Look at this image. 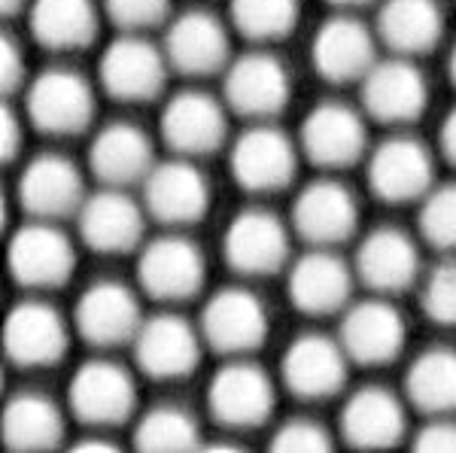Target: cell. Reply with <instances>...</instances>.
I'll return each instance as SVG.
<instances>
[{
    "instance_id": "cell-1",
    "label": "cell",
    "mask_w": 456,
    "mask_h": 453,
    "mask_svg": "<svg viewBox=\"0 0 456 453\" xmlns=\"http://www.w3.org/2000/svg\"><path fill=\"white\" fill-rule=\"evenodd\" d=\"M28 122L49 137H73L88 131L94 119V89L77 70L53 68L28 85L25 94Z\"/></svg>"
},
{
    "instance_id": "cell-2",
    "label": "cell",
    "mask_w": 456,
    "mask_h": 453,
    "mask_svg": "<svg viewBox=\"0 0 456 453\" xmlns=\"http://www.w3.org/2000/svg\"><path fill=\"white\" fill-rule=\"evenodd\" d=\"M6 265L21 289H61L77 268V250H73V240L55 222L31 219L10 238Z\"/></svg>"
},
{
    "instance_id": "cell-3",
    "label": "cell",
    "mask_w": 456,
    "mask_h": 453,
    "mask_svg": "<svg viewBox=\"0 0 456 453\" xmlns=\"http://www.w3.org/2000/svg\"><path fill=\"white\" fill-rule=\"evenodd\" d=\"M68 408L77 423L92 429H113L134 417L137 386L122 365L92 360L77 368L68 386Z\"/></svg>"
},
{
    "instance_id": "cell-4",
    "label": "cell",
    "mask_w": 456,
    "mask_h": 453,
    "mask_svg": "<svg viewBox=\"0 0 456 453\" xmlns=\"http://www.w3.org/2000/svg\"><path fill=\"white\" fill-rule=\"evenodd\" d=\"M201 338L219 356L244 360L268 338V308L253 289L225 287L204 304Z\"/></svg>"
},
{
    "instance_id": "cell-5",
    "label": "cell",
    "mask_w": 456,
    "mask_h": 453,
    "mask_svg": "<svg viewBox=\"0 0 456 453\" xmlns=\"http://www.w3.org/2000/svg\"><path fill=\"white\" fill-rule=\"evenodd\" d=\"M232 177L244 192L274 195L292 182L298 171V146L281 128L256 122L234 141L228 156Z\"/></svg>"
},
{
    "instance_id": "cell-6",
    "label": "cell",
    "mask_w": 456,
    "mask_h": 453,
    "mask_svg": "<svg viewBox=\"0 0 456 453\" xmlns=\"http://www.w3.org/2000/svg\"><path fill=\"white\" fill-rule=\"evenodd\" d=\"M167 70L171 64L165 58V49L152 46L143 34H122L101 55L98 79L101 89L113 101L146 104V101H156L165 89Z\"/></svg>"
},
{
    "instance_id": "cell-7",
    "label": "cell",
    "mask_w": 456,
    "mask_h": 453,
    "mask_svg": "<svg viewBox=\"0 0 456 453\" xmlns=\"http://www.w3.org/2000/svg\"><path fill=\"white\" fill-rule=\"evenodd\" d=\"M274 384L259 365L247 360H232L213 375L208 390L210 417L223 429L247 433L259 429L274 414Z\"/></svg>"
},
{
    "instance_id": "cell-8",
    "label": "cell",
    "mask_w": 456,
    "mask_h": 453,
    "mask_svg": "<svg viewBox=\"0 0 456 453\" xmlns=\"http://www.w3.org/2000/svg\"><path fill=\"white\" fill-rule=\"evenodd\" d=\"M204 277H208V265H204L201 247L183 235L156 238L141 250L137 283L156 302H189L204 289Z\"/></svg>"
},
{
    "instance_id": "cell-9",
    "label": "cell",
    "mask_w": 456,
    "mask_h": 453,
    "mask_svg": "<svg viewBox=\"0 0 456 453\" xmlns=\"http://www.w3.org/2000/svg\"><path fill=\"white\" fill-rule=\"evenodd\" d=\"M369 131L362 113L341 101H322L305 116L298 134V150L322 171H344L365 156Z\"/></svg>"
},
{
    "instance_id": "cell-10",
    "label": "cell",
    "mask_w": 456,
    "mask_h": 453,
    "mask_svg": "<svg viewBox=\"0 0 456 453\" xmlns=\"http://www.w3.org/2000/svg\"><path fill=\"white\" fill-rule=\"evenodd\" d=\"M210 207V182L195 158L176 156L171 162H156L143 180V210L161 225L183 229L201 222Z\"/></svg>"
},
{
    "instance_id": "cell-11",
    "label": "cell",
    "mask_w": 456,
    "mask_h": 453,
    "mask_svg": "<svg viewBox=\"0 0 456 453\" xmlns=\"http://www.w3.org/2000/svg\"><path fill=\"white\" fill-rule=\"evenodd\" d=\"M338 341L350 362L378 368V365H389L402 356L408 326H404L399 308L387 302V295L365 298V302L344 308Z\"/></svg>"
},
{
    "instance_id": "cell-12",
    "label": "cell",
    "mask_w": 456,
    "mask_h": 453,
    "mask_svg": "<svg viewBox=\"0 0 456 453\" xmlns=\"http://www.w3.org/2000/svg\"><path fill=\"white\" fill-rule=\"evenodd\" d=\"M225 107L253 122H268L283 113L292 94V79L283 61L271 53H247L225 68Z\"/></svg>"
},
{
    "instance_id": "cell-13",
    "label": "cell",
    "mask_w": 456,
    "mask_h": 453,
    "mask_svg": "<svg viewBox=\"0 0 456 453\" xmlns=\"http://www.w3.org/2000/svg\"><path fill=\"white\" fill-rule=\"evenodd\" d=\"M143 311L137 295L125 283L98 280L92 283L77 302L73 326L86 344L98 350H113L134 344L137 332L143 326Z\"/></svg>"
},
{
    "instance_id": "cell-14",
    "label": "cell",
    "mask_w": 456,
    "mask_h": 453,
    "mask_svg": "<svg viewBox=\"0 0 456 453\" xmlns=\"http://www.w3.org/2000/svg\"><path fill=\"white\" fill-rule=\"evenodd\" d=\"M223 255L234 274L271 277L289 262V231L271 210H240L225 229Z\"/></svg>"
},
{
    "instance_id": "cell-15",
    "label": "cell",
    "mask_w": 456,
    "mask_h": 453,
    "mask_svg": "<svg viewBox=\"0 0 456 453\" xmlns=\"http://www.w3.org/2000/svg\"><path fill=\"white\" fill-rule=\"evenodd\" d=\"M201 328L180 313H156L146 317L134 338V362L152 381H183L201 362Z\"/></svg>"
},
{
    "instance_id": "cell-16",
    "label": "cell",
    "mask_w": 456,
    "mask_h": 453,
    "mask_svg": "<svg viewBox=\"0 0 456 453\" xmlns=\"http://www.w3.org/2000/svg\"><path fill=\"white\" fill-rule=\"evenodd\" d=\"M429 104V85L414 58L393 55L374 61L362 79V107L380 125H408L423 116Z\"/></svg>"
},
{
    "instance_id": "cell-17",
    "label": "cell",
    "mask_w": 456,
    "mask_h": 453,
    "mask_svg": "<svg viewBox=\"0 0 456 453\" xmlns=\"http://www.w3.org/2000/svg\"><path fill=\"white\" fill-rule=\"evenodd\" d=\"M350 360L344 353L341 341L329 335H298L283 353L281 375L283 386L301 401L332 399L347 384Z\"/></svg>"
},
{
    "instance_id": "cell-18",
    "label": "cell",
    "mask_w": 456,
    "mask_h": 453,
    "mask_svg": "<svg viewBox=\"0 0 456 453\" xmlns=\"http://www.w3.org/2000/svg\"><path fill=\"white\" fill-rule=\"evenodd\" d=\"M432 186L436 162L414 137H389L369 156V189L384 204L423 201Z\"/></svg>"
},
{
    "instance_id": "cell-19",
    "label": "cell",
    "mask_w": 456,
    "mask_h": 453,
    "mask_svg": "<svg viewBox=\"0 0 456 453\" xmlns=\"http://www.w3.org/2000/svg\"><path fill=\"white\" fill-rule=\"evenodd\" d=\"M16 198L31 219L58 222V219L77 216L88 195L77 165L58 152H46L25 165L16 186Z\"/></svg>"
},
{
    "instance_id": "cell-20",
    "label": "cell",
    "mask_w": 456,
    "mask_h": 453,
    "mask_svg": "<svg viewBox=\"0 0 456 453\" xmlns=\"http://www.w3.org/2000/svg\"><path fill=\"white\" fill-rule=\"evenodd\" d=\"M68 344L61 313L40 298L19 302L4 323V350L16 368H53L64 360Z\"/></svg>"
},
{
    "instance_id": "cell-21",
    "label": "cell",
    "mask_w": 456,
    "mask_h": 453,
    "mask_svg": "<svg viewBox=\"0 0 456 453\" xmlns=\"http://www.w3.org/2000/svg\"><path fill=\"white\" fill-rule=\"evenodd\" d=\"M356 271L332 253V247H314L289 268V292L292 308L305 317H332L350 304V292Z\"/></svg>"
},
{
    "instance_id": "cell-22",
    "label": "cell",
    "mask_w": 456,
    "mask_h": 453,
    "mask_svg": "<svg viewBox=\"0 0 456 453\" xmlns=\"http://www.w3.org/2000/svg\"><path fill=\"white\" fill-rule=\"evenodd\" d=\"M378 40L369 28L350 12L326 19L314 34L311 43V64L326 83L350 85L362 83L365 73L378 61Z\"/></svg>"
},
{
    "instance_id": "cell-23",
    "label": "cell",
    "mask_w": 456,
    "mask_h": 453,
    "mask_svg": "<svg viewBox=\"0 0 456 453\" xmlns=\"http://www.w3.org/2000/svg\"><path fill=\"white\" fill-rule=\"evenodd\" d=\"M292 229L311 247H335L356 235L359 201L344 182L316 180L298 192L292 204Z\"/></svg>"
},
{
    "instance_id": "cell-24",
    "label": "cell",
    "mask_w": 456,
    "mask_h": 453,
    "mask_svg": "<svg viewBox=\"0 0 456 453\" xmlns=\"http://www.w3.org/2000/svg\"><path fill=\"white\" fill-rule=\"evenodd\" d=\"M146 210L125 189L104 186L101 192L88 195L79 207V238L88 250L101 255H125L134 253L143 240Z\"/></svg>"
},
{
    "instance_id": "cell-25",
    "label": "cell",
    "mask_w": 456,
    "mask_h": 453,
    "mask_svg": "<svg viewBox=\"0 0 456 453\" xmlns=\"http://www.w3.org/2000/svg\"><path fill=\"white\" fill-rule=\"evenodd\" d=\"M225 107L208 92H176L161 109V137L174 156H210L225 143Z\"/></svg>"
},
{
    "instance_id": "cell-26",
    "label": "cell",
    "mask_w": 456,
    "mask_h": 453,
    "mask_svg": "<svg viewBox=\"0 0 456 453\" xmlns=\"http://www.w3.org/2000/svg\"><path fill=\"white\" fill-rule=\"evenodd\" d=\"M356 280L374 295H399L408 287H414L420 274V250L414 238L404 235L402 229H374L362 238L356 253Z\"/></svg>"
},
{
    "instance_id": "cell-27",
    "label": "cell",
    "mask_w": 456,
    "mask_h": 453,
    "mask_svg": "<svg viewBox=\"0 0 456 453\" xmlns=\"http://www.w3.org/2000/svg\"><path fill=\"white\" fill-rule=\"evenodd\" d=\"M165 58L183 77H210L228 64V31L216 16L192 10L176 16L165 34Z\"/></svg>"
},
{
    "instance_id": "cell-28",
    "label": "cell",
    "mask_w": 456,
    "mask_h": 453,
    "mask_svg": "<svg viewBox=\"0 0 456 453\" xmlns=\"http://www.w3.org/2000/svg\"><path fill=\"white\" fill-rule=\"evenodd\" d=\"M408 433L404 401L387 386H362L341 411V435L356 450L395 448Z\"/></svg>"
},
{
    "instance_id": "cell-29",
    "label": "cell",
    "mask_w": 456,
    "mask_h": 453,
    "mask_svg": "<svg viewBox=\"0 0 456 453\" xmlns=\"http://www.w3.org/2000/svg\"><path fill=\"white\" fill-rule=\"evenodd\" d=\"M88 167L110 189H128L137 182L143 186V180L156 167V152H152L146 131L131 122H113L94 134L92 150H88Z\"/></svg>"
},
{
    "instance_id": "cell-30",
    "label": "cell",
    "mask_w": 456,
    "mask_h": 453,
    "mask_svg": "<svg viewBox=\"0 0 456 453\" xmlns=\"http://www.w3.org/2000/svg\"><path fill=\"white\" fill-rule=\"evenodd\" d=\"M444 34V12L438 0H384L378 36L393 55L417 58L438 46Z\"/></svg>"
},
{
    "instance_id": "cell-31",
    "label": "cell",
    "mask_w": 456,
    "mask_h": 453,
    "mask_svg": "<svg viewBox=\"0 0 456 453\" xmlns=\"http://www.w3.org/2000/svg\"><path fill=\"white\" fill-rule=\"evenodd\" d=\"M31 34L43 49L79 53L98 36V10L92 0H31Z\"/></svg>"
},
{
    "instance_id": "cell-32",
    "label": "cell",
    "mask_w": 456,
    "mask_h": 453,
    "mask_svg": "<svg viewBox=\"0 0 456 453\" xmlns=\"http://www.w3.org/2000/svg\"><path fill=\"white\" fill-rule=\"evenodd\" d=\"M0 433L10 450H53L64 438V414L43 392H19L6 401Z\"/></svg>"
},
{
    "instance_id": "cell-33",
    "label": "cell",
    "mask_w": 456,
    "mask_h": 453,
    "mask_svg": "<svg viewBox=\"0 0 456 453\" xmlns=\"http://www.w3.org/2000/svg\"><path fill=\"white\" fill-rule=\"evenodd\" d=\"M404 399L426 417L456 414V350H423L404 375Z\"/></svg>"
},
{
    "instance_id": "cell-34",
    "label": "cell",
    "mask_w": 456,
    "mask_h": 453,
    "mask_svg": "<svg viewBox=\"0 0 456 453\" xmlns=\"http://www.w3.org/2000/svg\"><path fill=\"white\" fill-rule=\"evenodd\" d=\"M201 429L198 420L180 405H156L137 420L134 448L146 453H183L195 450Z\"/></svg>"
},
{
    "instance_id": "cell-35",
    "label": "cell",
    "mask_w": 456,
    "mask_h": 453,
    "mask_svg": "<svg viewBox=\"0 0 456 453\" xmlns=\"http://www.w3.org/2000/svg\"><path fill=\"white\" fill-rule=\"evenodd\" d=\"M232 25L253 43H277L298 25V0H232Z\"/></svg>"
},
{
    "instance_id": "cell-36",
    "label": "cell",
    "mask_w": 456,
    "mask_h": 453,
    "mask_svg": "<svg viewBox=\"0 0 456 453\" xmlns=\"http://www.w3.org/2000/svg\"><path fill=\"white\" fill-rule=\"evenodd\" d=\"M420 235L436 250L456 255V182L432 186L420 201Z\"/></svg>"
},
{
    "instance_id": "cell-37",
    "label": "cell",
    "mask_w": 456,
    "mask_h": 453,
    "mask_svg": "<svg viewBox=\"0 0 456 453\" xmlns=\"http://www.w3.org/2000/svg\"><path fill=\"white\" fill-rule=\"evenodd\" d=\"M423 313L432 323L456 328V259L441 262L423 287Z\"/></svg>"
},
{
    "instance_id": "cell-38",
    "label": "cell",
    "mask_w": 456,
    "mask_h": 453,
    "mask_svg": "<svg viewBox=\"0 0 456 453\" xmlns=\"http://www.w3.org/2000/svg\"><path fill=\"white\" fill-rule=\"evenodd\" d=\"M104 12L122 34H143L167 19L171 0H104Z\"/></svg>"
},
{
    "instance_id": "cell-39",
    "label": "cell",
    "mask_w": 456,
    "mask_h": 453,
    "mask_svg": "<svg viewBox=\"0 0 456 453\" xmlns=\"http://www.w3.org/2000/svg\"><path fill=\"white\" fill-rule=\"evenodd\" d=\"M271 450L322 453V450H332V438H329V433L316 420L296 417V420H286L283 426L277 429L274 438H271Z\"/></svg>"
},
{
    "instance_id": "cell-40",
    "label": "cell",
    "mask_w": 456,
    "mask_h": 453,
    "mask_svg": "<svg viewBox=\"0 0 456 453\" xmlns=\"http://www.w3.org/2000/svg\"><path fill=\"white\" fill-rule=\"evenodd\" d=\"M414 450L420 453H456V420L429 417V423L414 435Z\"/></svg>"
},
{
    "instance_id": "cell-41",
    "label": "cell",
    "mask_w": 456,
    "mask_h": 453,
    "mask_svg": "<svg viewBox=\"0 0 456 453\" xmlns=\"http://www.w3.org/2000/svg\"><path fill=\"white\" fill-rule=\"evenodd\" d=\"M0 83H4V92H16L21 83H25V55H21L19 43H12L10 36H4V55H0Z\"/></svg>"
},
{
    "instance_id": "cell-42",
    "label": "cell",
    "mask_w": 456,
    "mask_h": 453,
    "mask_svg": "<svg viewBox=\"0 0 456 453\" xmlns=\"http://www.w3.org/2000/svg\"><path fill=\"white\" fill-rule=\"evenodd\" d=\"M21 150V119L4 107V162H12Z\"/></svg>"
},
{
    "instance_id": "cell-43",
    "label": "cell",
    "mask_w": 456,
    "mask_h": 453,
    "mask_svg": "<svg viewBox=\"0 0 456 453\" xmlns=\"http://www.w3.org/2000/svg\"><path fill=\"white\" fill-rule=\"evenodd\" d=\"M438 146H441V152H444L447 162L456 167V107L444 116V125H441V134H438Z\"/></svg>"
},
{
    "instance_id": "cell-44",
    "label": "cell",
    "mask_w": 456,
    "mask_h": 453,
    "mask_svg": "<svg viewBox=\"0 0 456 453\" xmlns=\"http://www.w3.org/2000/svg\"><path fill=\"white\" fill-rule=\"evenodd\" d=\"M77 450H107V453H113L116 444L113 441H101V435H88L86 441L77 444Z\"/></svg>"
},
{
    "instance_id": "cell-45",
    "label": "cell",
    "mask_w": 456,
    "mask_h": 453,
    "mask_svg": "<svg viewBox=\"0 0 456 453\" xmlns=\"http://www.w3.org/2000/svg\"><path fill=\"white\" fill-rule=\"evenodd\" d=\"M332 6H341V10H356V6H369L371 0H329Z\"/></svg>"
},
{
    "instance_id": "cell-46",
    "label": "cell",
    "mask_w": 456,
    "mask_h": 453,
    "mask_svg": "<svg viewBox=\"0 0 456 453\" xmlns=\"http://www.w3.org/2000/svg\"><path fill=\"white\" fill-rule=\"evenodd\" d=\"M0 4H4V12H6V16H12V12H19L21 6L28 4V0H0Z\"/></svg>"
},
{
    "instance_id": "cell-47",
    "label": "cell",
    "mask_w": 456,
    "mask_h": 453,
    "mask_svg": "<svg viewBox=\"0 0 456 453\" xmlns=\"http://www.w3.org/2000/svg\"><path fill=\"white\" fill-rule=\"evenodd\" d=\"M447 73H451V83H453V89H456V46H453V53H451V61H447Z\"/></svg>"
}]
</instances>
